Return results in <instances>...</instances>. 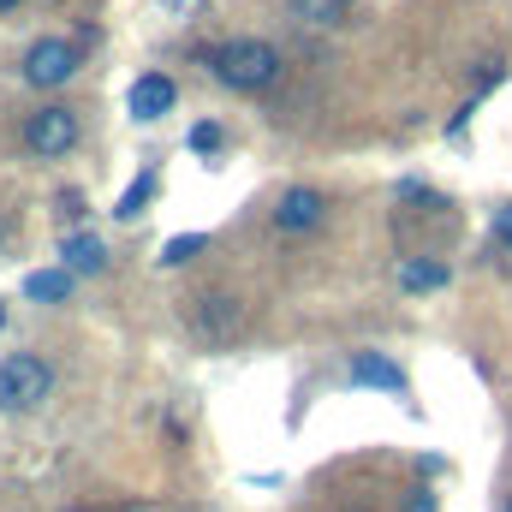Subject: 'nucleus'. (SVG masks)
Here are the masks:
<instances>
[{"label":"nucleus","mask_w":512,"mask_h":512,"mask_svg":"<svg viewBox=\"0 0 512 512\" xmlns=\"http://www.w3.org/2000/svg\"><path fill=\"white\" fill-rule=\"evenodd\" d=\"M203 60H209V78L221 90H233V96H268L280 84V72H286L280 48L274 42H256V36H227Z\"/></svg>","instance_id":"1"},{"label":"nucleus","mask_w":512,"mask_h":512,"mask_svg":"<svg viewBox=\"0 0 512 512\" xmlns=\"http://www.w3.org/2000/svg\"><path fill=\"white\" fill-rule=\"evenodd\" d=\"M54 399V364L42 352H6L0 358V411L6 417H30Z\"/></svg>","instance_id":"2"},{"label":"nucleus","mask_w":512,"mask_h":512,"mask_svg":"<svg viewBox=\"0 0 512 512\" xmlns=\"http://www.w3.org/2000/svg\"><path fill=\"white\" fill-rule=\"evenodd\" d=\"M78 137H84L78 114H72V108H60V102L36 108V114L24 120V131H18L24 155H36V161H66V155L78 149Z\"/></svg>","instance_id":"3"},{"label":"nucleus","mask_w":512,"mask_h":512,"mask_svg":"<svg viewBox=\"0 0 512 512\" xmlns=\"http://www.w3.org/2000/svg\"><path fill=\"white\" fill-rule=\"evenodd\" d=\"M18 78H24L30 90H66V84L78 78V48H72L66 36H36V42L24 48V60H18Z\"/></svg>","instance_id":"4"},{"label":"nucleus","mask_w":512,"mask_h":512,"mask_svg":"<svg viewBox=\"0 0 512 512\" xmlns=\"http://www.w3.org/2000/svg\"><path fill=\"white\" fill-rule=\"evenodd\" d=\"M268 221H274V233H286V239H304V233H316V227L328 221V197H322L316 185H286Z\"/></svg>","instance_id":"5"},{"label":"nucleus","mask_w":512,"mask_h":512,"mask_svg":"<svg viewBox=\"0 0 512 512\" xmlns=\"http://www.w3.org/2000/svg\"><path fill=\"white\" fill-rule=\"evenodd\" d=\"M393 280H399L405 298H429V292H447V286H453V262H447V256H429V251L399 256V262H393Z\"/></svg>","instance_id":"6"},{"label":"nucleus","mask_w":512,"mask_h":512,"mask_svg":"<svg viewBox=\"0 0 512 512\" xmlns=\"http://www.w3.org/2000/svg\"><path fill=\"white\" fill-rule=\"evenodd\" d=\"M346 382H352V387H376V393H393V399H405V393H411L405 370H399L387 352H352V364H346Z\"/></svg>","instance_id":"7"},{"label":"nucleus","mask_w":512,"mask_h":512,"mask_svg":"<svg viewBox=\"0 0 512 512\" xmlns=\"http://www.w3.org/2000/svg\"><path fill=\"white\" fill-rule=\"evenodd\" d=\"M173 102H179V84H173L167 72H143V78L131 84V96H126V114L137 120V126H149V120H161Z\"/></svg>","instance_id":"8"},{"label":"nucleus","mask_w":512,"mask_h":512,"mask_svg":"<svg viewBox=\"0 0 512 512\" xmlns=\"http://www.w3.org/2000/svg\"><path fill=\"white\" fill-rule=\"evenodd\" d=\"M60 268L72 274H102L108 268V245L96 233H60Z\"/></svg>","instance_id":"9"},{"label":"nucleus","mask_w":512,"mask_h":512,"mask_svg":"<svg viewBox=\"0 0 512 512\" xmlns=\"http://www.w3.org/2000/svg\"><path fill=\"white\" fill-rule=\"evenodd\" d=\"M72 292H78L72 268H36V274H24V304H66Z\"/></svg>","instance_id":"10"},{"label":"nucleus","mask_w":512,"mask_h":512,"mask_svg":"<svg viewBox=\"0 0 512 512\" xmlns=\"http://www.w3.org/2000/svg\"><path fill=\"white\" fill-rule=\"evenodd\" d=\"M203 310H197V334L203 340H233L239 334V322H245V310L233 304V298H197Z\"/></svg>","instance_id":"11"},{"label":"nucleus","mask_w":512,"mask_h":512,"mask_svg":"<svg viewBox=\"0 0 512 512\" xmlns=\"http://www.w3.org/2000/svg\"><path fill=\"white\" fill-rule=\"evenodd\" d=\"M286 12L310 30H340L352 18V0H286Z\"/></svg>","instance_id":"12"},{"label":"nucleus","mask_w":512,"mask_h":512,"mask_svg":"<svg viewBox=\"0 0 512 512\" xmlns=\"http://www.w3.org/2000/svg\"><path fill=\"white\" fill-rule=\"evenodd\" d=\"M155 185H161V173H155V167H143V173H137V179L126 185V197L114 203V221H137V215L149 209V197H155Z\"/></svg>","instance_id":"13"},{"label":"nucleus","mask_w":512,"mask_h":512,"mask_svg":"<svg viewBox=\"0 0 512 512\" xmlns=\"http://www.w3.org/2000/svg\"><path fill=\"white\" fill-rule=\"evenodd\" d=\"M185 143H191V155H209L215 161L227 149V131H221V120H197V126L185 131Z\"/></svg>","instance_id":"14"},{"label":"nucleus","mask_w":512,"mask_h":512,"mask_svg":"<svg viewBox=\"0 0 512 512\" xmlns=\"http://www.w3.org/2000/svg\"><path fill=\"white\" fill-rule=\"evenodd\" d=\"M197 251H209V233H179V239L161 245V268H185Z\"/></svg>","instance_id":"15"},{"label":"nucleus","mask_w":512,"mask_h":512,"mask_svg":"<svg viewBox=\"0 0 512 512\" xmlns=\"http://www.w3.org/2000/svg\"><path fill=\"white\" fill-rule=\"evenodd\" d=\"M399 203H417L423 215H441V209H447V203H441V197H435L423 179H399Z\"/></svg>","instance_id":"16"},{"label":"nucleus","mask_w":512,"mask_h":512,"mask_svg":"<svg viewBox=\"0 0 512 512\" xmlns=\"http://www.w3.org/2000/svg\"><path fill=\"white\" fill-rule=\"evenodd\" d=\"M489 245H501V251H512V203H501V209L489 215Z\"/></svg>","instance_id":"17"},{"label":"nucleus","mask_w":512,"mask_h":512,"mask_svg":"<svg viewBox=\"0 0 512 512\" xmlns=\"http://www.w3.org/2000/svg\"><path fill=\"white\" fill-rule=\"evenodd\" d=\"M90 209H84V197L78 191H60V221H84Z\"/></svg>","instance_id":"18"},{"label":"nucleus","mask_w":512,"mask_h":512,"mask_svg":"<svg viewBox=\"0 0 512 512\" xmlns=\"http://www.w3.org/2000/svg\"><path fill=\"white\" fill-rule=\"evenodd\" d=\"M411 512H435V495L429 489H411Z\"/></svg>","instance_id":"19"},{"label":"nucleus","mask_w":512,"mask_h":512,"mask_svg":"<svg viewBox=\"0 0 512 512\" xmlns=\"http://www.w3.org/2000/svg\"><path fill=\"white\" fill-rule=\"evenodd\" d=\"M12 6H18V0H0V12H12Z\"/></svg>","instance_id":"20"},{"label":"nucleus","mask_w":512,"mask_h":512,"mask_svg":"<svg viewBox=\"0 0 512 512\" xmlns=\"http://www.w3.org/2000/svg\"><path fill=\"white\" fill-rule=\"evenodd\" d=\"M507 512H512V495H507Z\"/></svg>","instance_id":"21"},{"label":"nucleus","mask_w":512,"mask_h":512,"mask_svg":"<svg viewBox=\"0 0 512 512\" xmlns=\"http://www.w3.org/2000/svg\"><path fill=\"white\" fill-rule=\"evenodd\" d=\"M0 322H6V310H0Z\"/></svg>","instance_id":"22"}]
</instances>
